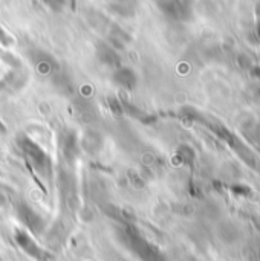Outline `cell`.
Wrapping results in <instances>:
<instances>
[{"mask_svg": "<svg viewBox=\"0 0 260 261\" xmlns=\"http://www.w3.org/2000/svg\"><path fill=\"white\" fill-rule=\"evenodd\" d=\"M18 145L23 151V154L26 156L28 162L34 167V170L41 174V176H48L51 174V168H52V162L49 159V156L46 154V151L32 139H29L28 136L20 138Z\"/></svg>", "mask_w": 260, "mask_h": 261, "instance_id": "1", "label": "cell"}, {"mask_svg": "<svg viewBox=\"0 0 260 261\" xmlns=\"http://www.w3.org/2000/svg\"><path fill=\"white\" fill-rule=\"evenodd\" d=\"M15 239H17L18 246H20L28 255H31V257H34V258L41 261L48 258L46 252H44L38 245H35V242H34L25 231H17V232H15Z\"/></svg>", "mask_w": 260, "mask_h": 261, "instance_id": "2", "label": "cell"}, {"mask_svg": "<svg viewBox=\"0 0 260 261\" xmlns=\"http://www.w3.org/2000/svg\"><path fill=\"white\" fill-rule=\"evenodd\" d=\"M113 83L124 89V90H133L138 84V75L133 72V69L130 67H118L115 69L113 75H112Z\"/></svg>", "mask_w": 260, "mask_h": 261, "instance_id": "3", "label": "cell"}, {"mask_svg": "<svg viewBox=\"0 0 260 261\" xmlns=\"http://www.w3.org/2000/svg\"><path fill=\"white\" fill-rule=\"evenodd\" d=\"M61 148L66 154V159L69 161H74L77 159L78 156V142H77V136L74 133H66L64 139H63V144H61Z\"/></svg>", "mask_w": 260, "mask_h": 261, "instance_id": "4", "label": "cell"}, {"mask_svg": "<svg viewBox=\"0 0 260 261\" xmlns=\"http://www.w3.org/2000/svg\"><path fill=\"white\" fill-rule=\"evenodd\" d=\"M100 60H101L106 66H109V67H116L118 63H120L118 55H116L112 49H109V47H101Z\"/></svg>", "mask_w": 260, "mask_h": 261, "instance_id": "5", "label": "cell"}, {"mask_svg": "<svg viewBox=\"0 0 260 261\" xmlns=\"http://www.w3.org/2000/svg\"><path fill=\"white\" fill-rule=\"evenodd\" d=\"M0 43H3V44H11L12 43V40H11V37L9 35H6V32L0 28Z\"/></svg>", "mask_w": 260, "mask_h": 261, "instance_id": "6", "label": "cell"}, {"mask_svg": "<svg viewBox=\"0 0 260 261\" xmlns=\"http://www.w3.org/2000/svg\"><path fill=\"white\" fill-rule=\"evenodd\" d=\"M5 132H6V128H5V125L0 122V133H5Z\"/></svg>", "mask_w": 260, "mask_h": 261, "instance_id": "7", "label": "cell"}]
</instances>
